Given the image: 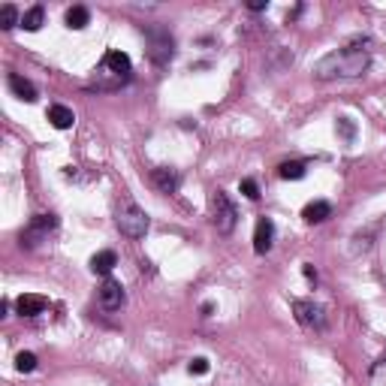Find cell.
<instances>
[{
  "mask_svg": "<svg viewBox=\"0 0 386 386\" xmlns=\"http://www.w3.org/2000/svg\"><path fill=\"white\" fill-rule=\"evenodd\" d=\"M45 308H49V299L36 296V293H25V296L15 299V311L21 317H36V314H43Z\"/></svg>",
  "mask_w": 386,
  "mask_h": 386,
  "instance_id": "11",
  "label": "cell"
},
{
  "mask_svg": "<svg viewBox=\"0 0 386 386\" xmlns=\"http://www.w3.org/2000/svg\"><path fill=\"white\" fill-rule=\"evenodd\" d=\"M372 67V55L359 45H344V49H335L329 55H323L314 64V79L329 82V79H359V75L368 73Z\"/></svg>",
  "mask_w": 386,
  "mask_h": 386,
  "instance_id": "1",
  "label": "cell"
},
{
  "mask_svg": "<svg viewBox=\"0 0 386 386\" xmlns=\"http://www.w3.org/2000/svg\"><path fill=\"white\" fill-rule=\"evenodd\" d=\"M97 302H100V308L106 314H115L124 308L127 302V293L124 287H121V281H115V278H106V281L100 284V290H97Z\"/></svg>",
  "mask_w": 386,
  "mask_h": 386,
  "instance_id": "8",
  "label": "cell"
},
{
  "mask_svg": "<svg viewBox=\"0 0 386 386\" xmlns=\"http://www.w3.org/2000/svg\"><path fill=\"white\" fill-rule=\"evenodd\" d=\"M211 311H215V305H211V302H206V305L200 308V317H211Z\"/></svg>",
  "mask_w": 386,
  "mask_h": 386,
  "instance_id": "27",
  "label": "cell"
},
{
  "mask_svg": "<svg viewBox=\"0 0 386 386\" xmlns=\"http://www.w3.org/2000/svg\"><path fill=\"white\" fill-rule=\"evenodd\" d=\"M55 230H58V217L55 215H34L30 217V224L21 230V248H36Z\"/></svg>",
  "mask_w": 386,
  "mask_h": 386,
  "instance_id": "6",
  "label": "cell"
},
{
  "mask_svg": "<svg viewBox=\"0 0 386 386\" xmlns=\"http://www.w3.org/2000/svg\"><path fill=\"white\" fill-rule=\"evenodd\" d=\"M43 21H45V10H43L40 3L30 6V10H27L25 15H21V27L30 30V34H34V30H40V27H43Z\"/></svg>",
  "mask_w": 386,
  "mask_h": 386,
  "instance_id": "17",
  "label": "cell"
},
{
  "mask_svg": "<svg viewBox=\"0 0 386 386\" xmlns=\"http://www.w3.org/2000/svg\"><path fill=\"white\" fill-rule=\"evenodd\" d=\"M241 193H245L248 200H260V187H256L254 178H245V181H241Z\"/></svg>",
  "mask_w": 386,
  "mask_h": 386,
  "instance_id": "23",
  "label": "cell"
},
{
  "mask_svg": "<svg viewBox=\"0 0 386 386\" xmlns=\"http://www.w3.org/2000/svg\"><path fill=\"white\" fill-rule=\"evenodd\" d=\"M305 172H308V166L302 160H287V163L278 166V176H281L284 181H299V178H305Z\"/></svg>",
  "mask_w": 386,
  "mask_h": 386,
  "instance_id": "16",
  "label": "cell"
},
{
  "mask_svg": "<svg viewBox=\"0 0 386 386\" xmlns=\"http://www.w3.org/2000/svg\"><path fill=\"white\" fill-rule=\"evenodd\" d=\"M266 0H254V3H248V10H251V12H263V10H266Z\"/></svg>",
  "mask_w": 386,
  "mask_h": 386,
  "instance_id": "26",
  "label": "cell"
},
{
  "mask_svg": "<svg viewBox=\"0 0 386 386\" xmlns=\"http://www.w3.org/2000/svg\"><path fill=\"white\" fill-rule=\"evenodd\" d=\"M293 314H296V320L305 329H317V332L326 329V308L317 305V302H311V299H296L293 302Z\"/></svg>",
  "mask_w": 386,
  "mask_h": 386,
  "instance_id": "7",
  "label": "cell"
},
{
  "mask_svg": "<svg viewBox=\"0 0 386 386\" xmlns=\"http://www.w3.org/2000/svg\"><path fill=\"white\" fill-rule=\"evenodd\" d=\"M148 181H151V187H154L157 193H178V187H181V176L172 166H157V169H151V176H148Z\"/></svg>",
  "mask_w": 386,
  "mask_h": 386,
  "instance_id": "9",
  "label": "cell"
},
{
  "mask_svg": "<svg viewBox=\"0 0 386 386\" xmlns=\"http://www.w3.org/2000/svg\"><path fill=\"white\" fill-rule=\"evenodd\" d=\"M302 275H305L308 281H314V284H317V269L311 266V263H305V266H302Z\"/></svg>",
  "mask_w": 386,
  "mask_h": 386,
  "instance_id": "25",
  "label": "cell"
},
{
  "mask_svg": "<svg viewBox=\"0 0 386 386\" xmlns=\"http://www.w3.org/2000/svg\"><path fill=\"white\" fill-rule=\"evenodd\" d=\"M335 133L341 136L344 142H353L357 139V124H353V118H347V115H341L335 121Z\"/></svg>",
  "mask_w": 386,
  "mask_h": 386,
  "instance_id": "19",
  "label": "cell"
},
{
  "mask_svg": "<svg viewBox=\"0 0 386 386\" xmlns=\"http://www.w3.org/2000/svg\"><path fill=\"white\" fill-rule=\"evenodd\" d=\"M187 372H191V374H206V372H208V359H206V357H196V359H191Z\"/></svg>",
  "mask_w": 386,
  "mask_h": 386,
  "instance_id": "24",
  "label": "cell"
},
{
  "mask_svg": "<svg viewBox=\"0 0 386 386\" xmlns=\"http://www.w3.org/2000/svg\"><path fill=\"white\" fill-rule=\"evenodd\" d=\"M118 266V256L115 251H97L94 256H91V272L94 275H103V278H109L112 275V269Z\"/></svg>",
  "mask_w": 386,
  "mask_h": 386,
  "instance_id": "13",
  "label": "cell"
},
{
  "mask_svg": "<svg viewBox=\"0 0 386 386\" xmlns=\"http://www.w3.org/2000/svg\"><path fill=\"white\" fill-rule=\"evenodd\" d=\"M130 70H133L130 58H127L124 51L109 49L103 55V60H100V70H97V88L103 85V79H109V85L106 88H121L127 79H130Z\"/></svg>",
  "mask_w": 386,
  "mask_h": 386,
  "instance_id": "4",
  "label": "cell"
},
{
  "mask_svg": "<svg viewBox=\"0 0 386 386\" xmlns=\"http://www.w3.org/2000/svg\"><path fill=\"white\" fill-rule=\"evenodd\" d=\"M272 245H275V224H272V217H260L254 226V251L269 254Z\"/></svg>",
  "mask_w": 386,
  "mask_h": 386,
  "instance_id": "10",
  "label": "cell"
},
{
  "mask_svg": "<svg viewBox=\"0 0 386 386\" xmlns=\"http://www.w3.org/2000/svg\"><path fill=\"white\" fill-rule=\"evenodd\" d=\"M88 21H91L88 6H70V10H67V27L70 30H82Z\"/></svg>",
  "mask_w": 386,
  "mask_h": 386,
  "instance_id": "18",
  "label": "cell"
},
{
  "mask_svg": "<svg viewBox=\"0 0 386 386\" xmlns=\"http://www.w3.org/2000/svg\"><path fill=\"white\" fill-rule=\"evenodd\" d=\"M15 368H19L21 374H30L36 368V353H30V350H21L19 357H15Z\"/></svg>",
  "mask_w": 386,
  "mask_h": 386,
  "instance_id": "21",
  "label": "cell"
},
{
  "mask_svg": "<svg viewBox=\"0 0 386 386\" xmlns=\"http://www.w3.org/2000/svg\"><path fill=\"white\" fill-rule=\"evenodd\" d=\"M15 25H21L19 10H15L12 3H3V6H0V27L10 30V27H15Z\"/></svg>",
  "mask_w": 386,
  "mask_h": 386,
  "instance_id": "20",
  "label": "cell"
},
{
  "mask_svg": "<svg viewBox=\"0 0 386 386\" xmlns=\"http://www.w3.org/2000/svg\"><path fill=\"white\" fill-rule=\"evenodd\" d=\"M372 232H374V226H372V230H368V232H359V236L353 239V241H357V245H353V254L368 251V248H372V241H368V239H372Z\"/></svg>",
  "mask_w": 386,
  "mask_h": 386,
  "instance_id": "22",
  "label": "cell"
},
{
  "mask_svg": "<svg viewBox=\"0 0 386 386\" xmlns=\"http://www.w3.org/2000/svg\"><path fill=\"white\" fill-rule=\"evenodd\" d=\"M10 91L19 100H25V103H34L36 100V88H34V82H27L21 73H10Z\"/></svg>",
  "mask_w": 386,
  "mask_h": 386,
  "instance_id": "12",
  "label": "cell"
},
{
  "mask_svg": "<svg viewBox=\"0 0 386 386\" xmlns=\"http://www.w3.org/2000/svg\"><path fill=\"white\" fill-rule=\"evenodd\" d=\"M142 34H145L148 58L154 67H166L172 58H176V36H172L163 25H148Z\"/></svg>",
  "mask_w": 386,
  "mask_h": 386,
  "instance_id": "3",
  "label": "cell"
},
{
  "mask_svg": "<svg viewBox=\"0 0 386 386\" xmlns=\"http://www.w3.org/2000/svg\"><path fill=\"white\" fill-rule=\"evenodd\" d=\"M115 226L121 230V236L139 241V239H145L151 221H148L145 208H139L133 200H124V202L118 206V211H115Z\"/></svg>",
  "mask_w": 386,
  "mask_h": 386,
  "instance_id": "2",
  "label": "cell"
},
{
  "mask_svg": "<svg viewBox=\"0 0 386 386\" xmlns=\"http://www.w3.org/2000/svg\"><path fill=\"white\" fill-rule=\"evenodd\" d=\"M49 121H51V127H58V130H70L75 115H73V109H67V106L55 103V106H49Z\"/></svg>",
  "mask_w": 386,
  "mask_h": 386,
  "instance_id": "15",
  "label": "cell"
},
{
  "mask_svg": "<svg viewBox=\"0 0 386 386\" xmlns=\"http://www.w3.org/2000/svg\"><path fill=\"white\" fill-rule=\"evenodd\" d=\"M211 221H215L221 236H230V232L236 230V224H239L236 202H232L224 191H215V196H211Z\"/></svg>",
  "mask_w": 386,
  "mask_h": 386,
  "instance_id": "5",
  "label": "cell"
},
{
  "mask_svg": "<svg viewBox=\"0 0 386 386\" xmlns=\"http://www.w3.org/2000/svg\"><path fill=\"white\" fill-rule=\"evenodd\" d=\"M302 217H305V224H323L326 217H332V206L326 200H314V202H308L305 206Z\"/></svg>",
  "mask_w": 386,
  "mask_h": 386,
  "instance_id": "14",
  "label": "cell"
}]
</instances>
